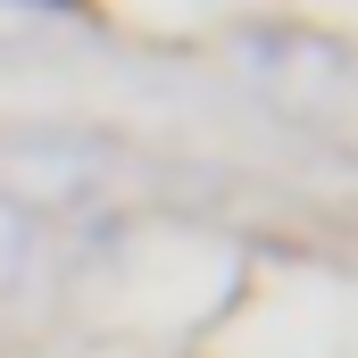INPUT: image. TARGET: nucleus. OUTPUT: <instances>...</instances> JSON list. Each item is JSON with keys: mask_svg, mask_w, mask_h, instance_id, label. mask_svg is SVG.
<instances>
[{"mask_svg": "<svg viewBox=\"0 0 358 358\" xmlns=\"http://www.w3.org/2000/svg\"><path fill=\"white\" fill-rule=\"evenodd\" d=\"M25 259H34V217H25V200L0 192V292L25 275Z\"/></svg>", "mask_w": 358, "mask_h": 358, "instance_id": "obj_1", "label": "nucleus"}]
</instances>
